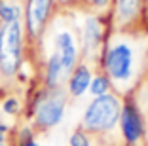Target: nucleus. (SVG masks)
I'll use <instances>...</instances> for the list:
<instances>
[{"label":"nucleus","instance_id":"nucleus-1","mask_svg":"<svg viewBox=\"0 0 148 146\" xmlns=\"http://www.w3.org/2000/svg\"><path fill=\"white\" fill-rule=\"evenodd\" d=\"M101 69L114 93L123 99L131 97L148 76V27L108 30Z\"/></svg>","mask_w":148,"mask_h":146},{"label":"nucleus","instance_id":"nucleus-2","mask_svg":"<svg viewBox=\"0 0 148 146\" xmlns=\"http://www.w3.org/2000/svg\"><path fill=\"white\" fill-rule=\"evenodd\" d=\"M40 46L46 47V59H44V84L46 89L63 87L66 84L72 70L82 63V42H80V30L72 17L59 15L48 25L44 32Z\"/></svg>","mask_w":148,"mask_h":146},{"label":"nucleus","instance_id":"nucleus-3","mask_svg":"<svg viewBox=\"0 0 148 146\" xmlns=\"http://www.w3.org/2000/svg\"><path fill=\"white\" fill-rule=\"evenodd\" d=\"M25 25L23 19L2 23L0 29V84H12L17 78L25 57Z\"/></svg>","mask_w":148,"mask_h":146},{"label":"nucleus","instance_id":"nucleus-4","mask_svg":"<svg viewBox=\"0 0 148 146\" xmlns=\"http://www.w3.org/2000/svg\"><path fill=\"white\" fill-rule=\"evenodd\" d=\"M123 99H120L116 93H106L95 97L87 104L82 116V129L86 133H106L116 127L122 114Z\"/></svg>","mask_w":148,"mask_h":146},{"label":"nucleus","instance_id":"nucleus-5","mask_svg":"<svg viewBox=\"0 0 148 146\" xmlns=\"http://www.w3.org/2000/svg\"><path fill=\"white\" fill-rule=\"evenodd\" d=\"M57 0H25L23 4V25H25L27 46H40L44 32L55 17Z\"/></svg>","mask_w":148,"mask_h":146},{"label":"nucleus","instance_id":"nucleus-6","mask_svg":"<svg viewBox=\"0 0 148 146\" xmlns=\"http://www.w3.org/2000/svg\"><path fill=\"white\" fill-rule=\"evenodd\" d=\"M110 23L103 21L101 13H87L84 19V27L80 30V42H82V63L91 61L101 63V53L105 47V40L108 36Z\"/></svg>","mask_w":148,"mask_h":146},{"label":"nucleus","instance_id":"nucleus-7","mask_svg":"<svg viewBox=\"0 0 148 146\" xmlns=\"http://www.w3.org/2000/svg\"><path fill=\"white\" fill-rule=\"evenodd\" d=\"M66 108V93L61 87L46 89L36 103L34 108V121L40 129H51L55 127L65 116Z\"/></svg>","mask_w":148,"mask_h":146},{"label":"nucleus","instance_id":"nucleus-8","mask_svg":"<svg viewBox=\"0 0 148 146\" xmlns=\"http://www.w3.org/2000/svg\"><path fill=\"white\" fill-rule=\"evenodd\" d=\"M148 0H112L108 13L110 30H127L143 27Z\"/></svg>","mask_w":148,"mask_h":146},{"label":"nucleus","instance_id":"nucleus-9","mask_svg":"<svg viewBox=\"0 0 148 146\" xmlns=\"http://www.w3.org/2000/svg\"><path fill=\"white\" fill-rule=\"evenodd\" d=\"M120 129L122 135L129 144H135L144 135V121L140 116V110L137 103H133L131 97H125L122 104V114H120Z\"/></svg>","mask_w":148,"mask_h":146},{"label":"nucleus","instance_id":"nucleus-10","mask_svg":"<svg viewBox=\"0 0 148 146\" xmlns=\"http://www.w3.org/2000/svg\"><path fill=\"white\" fill-rule=\"evenodd\" d=\"M91 69L87 66V63H80L76 69L72 70V74L66 80V89H69V95L78 99L89 89V84H91Z\"/></svg>","mask_w":148,"mask_h":146},{"label":"nucleus","instance_id":"nucleus-11","mask_svg":"<svg viewBox=\"0 0 148 146\" xmlns=\"http://www.w3.org/2000/svg\"><path fill=\"white\" fill-rule=\"evenodd\" d=\"M23 19V4L19 0H0V21L10 23Z\"/></svg>","mask_w":148,"mask_h":146},{"label":"nucleus","instance_id":"nucleus-12","mask_svg":"<svg viewBox=\"0 0 148 146\" xmlns=\"http://www.w3.org/2000/svg\"><path fill=\"white\" fill-rule=\"evenodd\" d=\"M110 89H112V86H110V80L106 78L105 72H101V74H97V76L91 78V84H89V93H91L93 97L106 95V93H110Z\"/></svg>","mask_w":148,"mask_h":146},{"label":"nucleus","instance_id":"nucleus-13","mask_svg":"<svg viewBox=\"0 0 148 146\" xmlns=\"http://www.w3.org/2000/svg\"><path fill=\"white\" fill-rule=\"evenodd\" d=\"M86 2L93 10V13H103L105 10L110 12V6H112V0H86Z\"/></svg>","mask_w":148,"mask_h":146},{"label":"nucleus","instance_id":"nucleus-14","mask_svg":"<svg viewBox=\"0 0 148 146\" xmlns=\"http://www.w3.org/2000/svg\"><path fill=\"white\" fill-rule=\"evenodd\" d=\"M70 146H89V137H87V133L84 129L72 133V137H70Z\"/></svg>","mask_w":148,"mask_h":146},{"label":"nucleus","instance_id":"nucleus-15","mask_svg":"<svg viewBox=\"0 0 148 146\" xmlns=\"http://www.w3.org/2000/svg\"><path fill=\"white\" fill-rule=\"evenodd\" d=\"M17 108H19L17 99H13V97H10V99L4 103V110L8 112V114H15V112H17Z\"/></svg>","mask_w":148,"mask_h":146},{"label":"nucleus","instance_id":"nucleus-16","mask_svg":"<svg viewBox=\"0 0 148 146\" xmlns=\"http://www.w3.org/2000/svg\"><path fill=\"white\" fill-rule=\"evenodd\" d=\"M23 146H38V142H34L32 138H27V141L23 142Z\"/></svg>","mask_w":148,"mask_h":146},{"label":"nucleus","instance_id":"nucleus-17","mask_svg":"<svg viewBox=\"0 0 148 146\" xmlns=\"http://www.w3.org/2000/svg\"><path fill=\"white\" fill-rule=\"evenodd\" d=\"M0 29H2V21H0Z\"/></svg>","mask_w":148,"mask_h":146}]
</instances>
